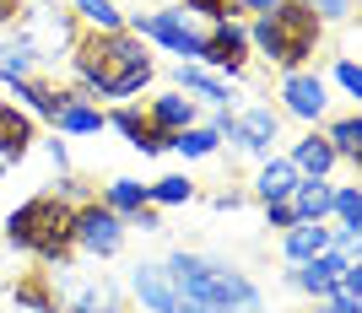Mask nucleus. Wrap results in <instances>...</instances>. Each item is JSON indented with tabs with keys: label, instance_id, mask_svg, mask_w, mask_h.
I'll use <instances>...</instances> for the list:
<instances>
[{
	"label": "nucleus",
	"instance_id": "2eb2a0df",
	"mask_svg": "<svg viewBox=\"0 0 362 313\" xmlns=\"http://www.w3.org/2000/svg\"><path fill=\"white\" fill-rule=\"evenodd\" d=\"M287 163L298 167V179H330L335 173V151H330V141H325L319 130H303L298 141H292Z\"/></svg>",
	"mask_w": 362,
	"mask_h": 313
},
{
	"label": "nucleus",
	"instance_id": "f8f14e48",
	"mask_svg": "<svg viewBox=\"0 0 362 313\" xmlns=\"http://www.w3.org/2000/svg\"><path fill=\"white\" fill-rule=\"evenodd\" d=\"M341 270H346V259L325 249V254H314L308 265H292V270H287V281L298 286V292H308L314 302H325L335 286H341Z\"/></svg>",
	"mask_w": 362,
	"mask_h": 313
},
{
	"label": "nucleus",
	"instance_id": "5701e85b",
	"mask_svg": "<svg viewBox=\"0 0 362 313\" xmlns=\"http://www.w3.org/2000/svg\"><path fill=\"white\" fill-rule=\"evenodd\" d=\"M98 200H103V206L114 211L119 222H130V216H136L141 206H151V200H146V184H141V179H108Z\"/></svg>",
	"mask_w": 362,
	"mask_h": 313
},
{
	"label": "nucleus",
	"instance_id": "f03ea898",
	"mask_svg": "<svg viewBox=\"0 0 362 313\" xmlns=\"http://www.w3.org/2000/svg\"><path fill=\"white\" fill-rule=\"evenodd\" d=\"M173 292L200 308H216V313H265V297L259 286L243 276V270L222 265V259H206V254H189V249H173L163 259Z\"/></svg>",
	"mask_w": 362,
	"mask_h": 313
},
{
	"label": "nucleus",
	"instance_id": "aec40b11",
	"mask_svg": "<svg viewBox=\"0 0 362 313\" xmlns=\"http://www.w3.org/2000/svg\"><path fill=\"white\" fill-rule=\"evenodd\" d=\"M103 124H108V119H103V108L92 103L87 92H76L71 103L60 108V119H54V130H60V135H98Z\"/></svg>",
	"mask_w": 362,
	"mask_h": 313
},
{
	"label": "nucleus",
	"instance_id": "c85d7f7f",
	"mask_svg": "<svg viewBox=\"0 0 362 313\" xmlns=\"http://www.w3.org/2000/svg\"><path fill=\"white\" fill-rule=\"evenodd\" d=\"M71 313H119V292H114L108 281H87L81 292H76Z\"/></svg>",
	"mask_w": 362,
	"mask_h": 313
},
{
	"label": "nucleus",
	"instance_id": "58836bf2",
	"mask_svg": "<svg viewBox=\"0 0 362 313\" xmlns=\"http://www.w3.org/2000/svg\"><path fill=\"white\" fill-rule=\"evenodd\" d=\"M28 0H0V28H16V16H22Z\"/></svg>",
	"mask_w": 362,
	"mask_h": 313
},
{
	"label": "nucleus",
	"instance_id": "c756f323",
	"mask_svg": "<svg viewBox=\"0 0 362 313\" xmlns=\"http://www.w3.org/2000/svg\"><path fill=\"white\" fill-rule=\"evenodd\" d=\"M335 87L346 92V98H362V65L351 60V54H341V60H335Z\"/></svg>",
	"mask_w": 362,
	"mask_h": 313
},
{
	"label": "nucleus",
	"instance_id": "6e6552de",
	"mask_svg": "<svg viewBox=\"0 0 362 313\" xmlns=\"http://www.w3.org/2000/svg\"><path fill=\"white\" fill-rule=\"evenodd\" d=\"M330 114V87L314 71H281V119H298L314 130Z\"/></svg>",
	"mask_w": 362,
	"mask_h": 313
},
{
	"label": "nucleus",
	"instance_id": "473e14b6",
	"mask_svg": "<svg viewBox=\"0 0 362 313\" xmlns=\"http://www.w3.org/2000/svg\"><path fill=\"white\" fill-rule=\"evenodd\" d=\"M308 6L319 11V22H325V28H330V22H351V11H357L351 0H308Z\"/></svg>",
	"mask_w": 362,
	"mask_h": 313
},
{
	"label": "nucleus",
	"instance_id": "ddd939ff",
	"mask_svg": "<svg viewBox=\"0 0 362 313\" xmlns=\"http://www.w3.org/2000/svg\"><path fill=\"white\" fill-rule=\"evenodd\" d=\"M146 119L163 135H179V130H189V124H200V103L189 98V92L168 87V92H157V98L146 103Z\"/></svg>",
	"mask_w": 362,
	"mask_h": 313
},
{
	"label": "nucleus",
	"instance_id": "9b49d317",
	"mask_svg": "<svg viewBox=\"0 0 362 313\" xmlns=\"http://www.w3.org/2000/svg\"><path fill=\"white\" fill-rule=\"evenodd\" d=\"M103 119L114 124V130H119L124 141H130V146L141 151V157H157V151H168V146H173V135H163L157 124L146 119V108H136V103H119L114 114H103Z\"/></svg>",
	"mask_w": 362,
	"mask_h": 313
},
{
	"label": "nucleus",
	"instance_id": "bb28decb",
	"mask_svg": "<svg viewBox=\"0 0 362 313\" xmlns=\"http://www.w3.org/2000/svg\"><path fill=\"white\" fill-rule=\"evenodd\" d=\"M11 302H16V308H28V313H65L60 302H54V292H49L38 276H33V281H16V286H11Z\"/></svg>",
	"mask_w": 362,
	"mask_h": 313
},
{
	"label": "nucleus",
	"instance_id": "9d476101",
	"mask_svg": "<svg viewBox=\"0 0 362 313\" xmlns=\"http://www.w3.org/2000/svg\"><path fill=\"white\" fill-rule=\"evenodd\" d=\"M11 98H22L16 108H28L33 119H49V124H54V119H60V108L76 98V87H54L49 76H16V81H11Z\"/></svg>",
	"mask_w": 362,
	"mask_h": 313
},
{
	"label": "nucleus",
	"instance_id": "7ed1b4c3",
	"mask_svg": "<svg viewBox=\"0 0 362 313\" xmlns=\"http://www.w3.org/2000/svg\"><path fill=\"white\" fill-rule=\"evenodd\" d=\"M71 216L76 206H65L60 194H33V200H22V206L6 216V243L22 254H33L38 265H54L65 270L76 254V238H71Z\"/></svg>",
	"mask_w": 362,
	"mask_h": 313
},
{
	"label": "nucleus",
	"instance_id": "1a4fd4ad",
	"mask_svg": "<svg viewBox=\"0 0 362 313\" xmlns=\"http://www.w3.org/2000/svg\"><path fill=\"white\" fill-rule=\"evenodd\" d=\"M200 65H206V71H216L222 81L243 76V65H249V33H243V22H238V16H227V22H211Z\"/></svg>",
	"mask_w": 362,
	"mask_h": 313
},
{
	"label": "nucleus",
	"instance_id": "cd10ccee",
	"mask_svg": "<svg viewBox=\"0 0 362 313\" xmlns=\"http://www.w3.org/2000/svg\"><path fill=\"white\" fill-rule=\"evenodd\" d=\"M330 222L335 227H362V184H335Z\"/></svg>",
	"mask_w": 362,
	"mask_h": 313
},
{
	"label": "nucleus",
	"instance_id": "b1692460",
	"mask_svg": "<svg viewBox=\"0 0 362 313\" xmlns=\"http://www.w3.org/2000/svg\"><path fill=\"white\" fill-rule=\"evenodd\" d=\"M168 151H179V157H216V151H222V135H216L211 124H189V130L173 135Z\"/></svg>",
	"mask_w": 362,
	"mask_h": 313
},
{
	"label": "nucleus",
	"instance_id": "412c9836",
	"mask_svg": "<svg viewBox=\"0 0 362 313\" xmlns=\"http://www.w3.org/2000/svg\"><path fill=\"white\" fill-rule=\"evenodd\" d=\"M71 16L81 33H119L124 28V11L114 0H71Z\"/></svg>",
	"mask_w": 362,
	"mask_h": 313
},
{
	"label": "nucleus",
	"instance_id": "4468645a",
	"mask_svg": "<svg viewBox=\"0 0 362 313\" xmlns=\"http://www.w3.org/2000/svg\"><path fill=\"white\" fill-rule=\"evenodd\" d=\"M33 141H38L33 135V114L0 98V163H22L33 151Z\"/></svg>",
	"mask_w": 362,
	"mask_h": 313
},
{
	"label": "nucleus",
	"instance_id": "6ab92c4d",
	"mask_svg": "<svg viewBox=\"0 0 362 313\" xmlns=\"http://www.w3.org/2000/svg\"><path fill=\"white\" fill-rule=\"evenodd\" d=\"M330 200H335V184L330 179H298V189H292V216L298 222H330Z\"/></svg>",
	"mask_w": 362,
	"mask_h": 313
},
{
	"label": "nucleus",
	"instance_id": "39448f33",
	"mask_svg": "<svg viewBox=\"0 0 362 313\" xmlns=\"http://www.w3.org/2000/svg\"><path fill=\"white\" fill-rule=\"evenodd\" d=\"M124 33H136L141 44H157V49H168V54H179V65H200V54H206V33L189 28L179 6H163V11H130V16H124Z\"/></svg>",
	"mask_w": 362,
	"mask_h": 313
},
{
	"label": "nucleus",
	"instance_id": "ea45409f",
	"mask_svg": "<svg viewBox=\"0 0 362 313\" xmlns=\"http://www.w3.org/2000/svg\"><path fill=\"white\" fill-rule=\"evenodd\" d=\"M211 206H216V211H238L243 194H238V189H222V194H211Z\"/></svg>",
	"mask_w": 362,
	"mask_h": 313
},
{
	"label": "nucleus",
	"instance_id": "a211bd4d",
	"mask_svg": "<svg viewBox=\"0 0 362 313\" xmlns=\"http://www.w3.org/2000/svg\"><path fill=\"white\" fill-rule=\"evenodd\" d=\"M330 249V222H292L281 232V254H287V265H308L314 254Z\"/></svg>",
	"mask_w": 362,
	"mask_h": 313
},
{
	"label": "nucleus",
	"instance_id": "e433bc0d",
	"mask_svg": "<svg viewBox=\"0 0 362 313\" xmlns=\"http://www.w3.org/2000/svg\"><path fill=\"white\" fill-rule=\"evenodd\" d=\"M44 157L60 167V173H71V151H65V141H44Z\"/></svg>",
	"mask_w": 362,
	"mask_h": 313
},
{
	"label": "nucleus",
	"instance_id": "dca6fc26",
	"mask_svg": "<svg viewBox=\"0 0 362 313\" xmlns=\"http://www.w3.org/2000/svg\"><path fill=\"white\" fill-rule=\"evenodd\" d=\"M292 189H298V167L287 163V157H265L255 173V184H249V194H255L259 206H271V200H292Z\"/></svg>",
	"mask_w": 362,
	"mask_h": 313
},
{
	"label": "nucleus",
	"instance_id": "393cba45",
	"mask_svg": "<svg viewBox=\"0 0 362 313\" xmlns=\"http://www.w3.org/2000/svg\"><path fill=\"white\" fill-rule=\"evenodd\" d=\"M146 200H151L157 211H163V206H189V200H195V179H184V173H168V179L146 184Z\"/></svg>",
	"mask_w": 362,
	"mask_h": 313
},
{
	"label": "nucleus",
	"instance_id": "f3484780",
	"mask_svg": "<svg viewBox=\"0 0 362 313\" xmlns=\"http://www.w3.org/2000/svg\"><path fill=\"white\" fill-rule=\"evenodd\" d=\"M179 92H189L195 103H211V108H227L233 103V81H222L216 71H206V65H179Z\"/></svg>",
	"mask_w": 362,
	"mask_h": 313
},
{
	"label": "nucleus",
	"instance_id": "7c9ffc66",
	"mask_svg": "<svg viewBox=\"0 0 362 313\" xmlns=\"http://www.w3.org/2000/svg\"><path fill=\"white\" fill-rule=\"evenodd\" d=\"M49 194H60L65 206H87V200H98V194H92V189H87V184L76 179V173H65V179H60V184H54V189H49Z\"/></svg>",
	"mask_w": 362,
	"mask_h": 313
},
{
	"label": "nucleus",
	"instance_id": "f257e3e1",
	"mask_svg": "<svg viewBox=\"0 0 362 313\" xmlns=\"http://www.w3.org/2000/svg\"><path fill=\"white\" fill-rule=\"evenodd\" d=\"M71 71H76V92H87L92 103H130L136 92L151 87L157 60L146 54L136 33H76L71 44Z\"/></svg>",
	"mask_w": 362,
	"mask_h": 313
},
{
	"label": "nucleus",
	"instance_id": "f704fd0d",
	"mask_svg": "<svg viewBox=\"0 0 362 313\" xmlns=\"http://www.w3.org/2000/svg\"><path fill=\"white\" fill-rule=\"evenodd\" d=\"M319 313H362V297H346V292H330L319 302Z\"/></svg>",
	"mask_w": 362,
	"mask_h": 313
},
{
	"label": "nucleus",
	"instance_id": "a878e982",
	"mask_svg": "<svg viewBox=\"0 0 362 313\" xmlns=\"http://www.w3.org/2000/svg\"><path fill=\"white\" fill-rule=\"evenodd\" d=\"M33 65H38V54L28 49V38H6L0 44V81H16V76H33Z\"/></svg>",
	"mask_w": 362,
	"mask_h": 313
},
{
	"label": "nucleus",
	"instance_id": "0eeeda50",
	"mask_svg": "<svg viewBox=\"0 0 362 313\" xmlns=\"http://www.w3.org/2000/svg\"><path fill=\"white\" fill-rule=\"evenodd\" d=\"M71 238H76V249L108 259V254L124 249V222L103 206V200H87V206H76V216H71Z\"/></svg>",
	"mask_w": 362,
	"mask_h": 313
},
{
	"label": "nucleus",
	"instance_id": "20e7f679",
	"mask_svg": "<svg viewBox=\"0 0 362 313\" xmlns=\"http://www.w3.org/2000/svg\"><path fill=\"white\" fill-rule=\"evenodd\" d=\"M243 33H249V49H259L276 71H303L314 60L319 38H325V22H319V11L308 0H281L276 11L255 16Z\"/></svg>",
	"mask_w": 362,
	"mask_h": 313
},
{
	"label": "nucleus",
	"instance_id": "2f4dec72",
	"mask_svg": "<svg viewBox=\"0 0 362 313\" xmlns=\"http://www.w3.org/2000/svg\"><path fill=\"white\" fill-rule=\"evenodd\" d=\"M179 11H195V16H206V22H227V16H233V0H184Z\"/></svg>",
	"mask_w": 362,
	"mask_h": 313
},
{
	"label": "nucleus",
	"instance_id": "c9c22d12",
	"mask_svg": "<svg viewBox=\"0 0 362 313\" xmlns=\"http://www.w3.org/2000/svg\"><path fill=\"white\" fill-rule=\"evenodd\" d=\"M124 227H141V232H163V211H157V206H141Z\"/></svg>",
	"mask_w": 362,
	"mask_h": 313
},
{
	"label": "nucleus",
	"instance_id": "4c0bfd02",
	"mask_svg": "<svg viewBox=\"0 0 362 313\" xmlns=\"http://www.w3.org/2000/svg\"><path fill=\"white\" fill-rule=\"evenodd\" d=\"M281 0H233V16L238 11H255V16H265V11H276Z\"/></svg>",
	"mask_w": 362,
	"mask_h": 313
},
{
	"label": "nucleus",
	"instance_id": "4be33fe9",
	"mask_svg": "<svg viewBox=\"0 0 362 313\" xmlns=\"http://www.w3.org/2000/svg\"><path fill=\"white\" fill-rule=\"evenodd\" d=\"M325 141H330L335 163H362V114H341V119H330V130H319Z\"/></svg>",
	"mask_w": 362,
	"mask_h": 313
},
{
	"label": "nucleus",
	"instance_id": "423d86ee",
	"mask_svg": "<svg viewBox=\"0 0 362 313\" xmlns=\"http://www.w3.org/2000/svg\"><path fill=\"white\" fill-rule=\"evenodd\" d=\"M211 130L222 135V141H233V151H243V157H276V141H281V108L271 103H249L243 114H227V108H216Z\"/></svg>",
	"mask_w": 362,
	"mask_h": 313
},
{
	"label": "nucleus",
	"instance_id": "a19ab883",
	"mask_svg": "<svg viewBox=\"0 0 362 313\" xmlns=\"http://www.w3.org/2000/svg\"><path fill=\"white\" fill-rule=\"evenodd\" d=\"M0 179H6V163H0Z\"/></svg>",
	"mask_w": 362,
	"mask_h": 313
},
{
	"label": "nucleus",
	"instance_id": "72a5a7b5",
	"mask_svg": "<svg viewBox=\"0 0 362 313\" xmlns=\"http://www.w3.org/2000/svg\"><path fill=\"white\" fill-rule=\"evenodd\" d=\"M292 222H298V216H292V206H287V200H271V206H265V227H276V232H287Z\"/></svg>",
	"mask_w": 362,
	"mask_h": 313
}]
</instances>
